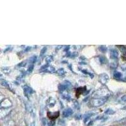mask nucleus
I'll use <instances>...</instances> for the list:
<instances>
[{
	"mask_svg": "<svg viewBox=\"0 0 126 126\" xmlns=\"http://www.w3.org/2000/svg\"><path fill=\"white\" fill-rule=\"evenodd\" d=\"M109 96H104V97L94 98L90 101L91 106L93 107H98L105 103L108 100Z\"/></svg>",
	"mask_w": 126,
	"mask_h": 126,
	"instance_id": "nucleus-1",
	"label": "nucleus"
},
{
	"mask_svg": "<svg viewBox=\"0 0 126 126\" xmlns=\"http://www.w3.org/2000/svg\"><path fill=\"white\" fill-rule=\"evenodd\" d=\"M110 94V93L108 89L100 88L93 94V96H96V98L104 97V96H109Z\"/></svg>",
	"mask_w": 126,
	"mask_h": 126,
	"instance_id": "nucleus-2",
	"label": "nucleus"
},
{
	"mask_svg": "<svg viewBox=\"0 0 126 126\" xmlns=\"http://www.w3.org/2000/svg\"><path fill=\"white\" fill-rule=\"evenodd\" d=\"M40 72H42V73H53L56 72V69L53 66H49L48 64H46L41 67L40 69L39 70Z\"/></svg>",
	"mask_w": 126,
	"mask_h": 126,
	"instance_id": "nucleus-3",
	"label": "nucleus"
},
{
	"mask_svg": "<svg viewBox=\"0 0 126 126\" xmlns=\"http://www.w3.org/2000/svg\"><path fill=\"white\" fill-rule=\"evenodd\" d=\"M12 106V102L8 98H5L1 102V109H7Z\"/></svg>",
	"mask_w": 126,
	"mask_h": 126,
	"instance_id": "nucleus-4",
	"label": "nucleus"
},
{
	"mask_svg": "<svg viewBox=\"0 0 126 126\" xmlns=\"http://www.w3.org/2000/svg\"><path fill=\"white\" fill-rule=\"evenodd\" d=\"M109 80V76L106 73H102L98 76V81L103 85H105Z\"/></svg>",
	"mask_w": 126,
	"mask_h": 126,
	"instance_id": "nucleus-5",
	"label": "nucleus"
},
{
	"mask_svg": "<svg viewBox=\"0 0 126 126\" xmlns=\"http://www.w3.org/2000/svg\"><path fill=\"white\" fill-rule=\"evenodd\" d=\"M23 92L25 96L29 98L30 95H31L32 93H33V89L29 86H25L23 88Z\"/></svg>",
	"mask_w": 126,
	"mask_h": 126,
	"instance_id": "nucleus-6",
	"label": "nucleus"
},
{
	"mask_svg": "<svg viewBox=\"0 0 126 126\" xmlns=\"http://www.w3.org/2000/svg\"><path fill=\"white\" fill-rule=\"evenodd\" d=\"M73 113V109H71V108H67V109H65V110L63 112V117L64 118L69 117L71 116Z\"/></svg>",
	"mask_w": 126,
	"mask_h": 126,
	"instance_id": "nucleus-7",
	"label": "nucleus"
},
{
	"mask_svg": "<svg viewBox=\"0 0 126 126\" xmlns=\"http://www.w3.org/2000/svg\"><path fill=\"white\" fill-rule=\"evenodd\" d=\"M110 56L112 60L113 59H117L118 60L119 57V52L116 49H112L110 50Z\"/></svg>",
	"mask_w": 126,
	"mask_h": 126,
	"instance_id": "nucleus-8",
	"label": "nucleus"
},
{
	"mask_svg": "<svg viewBox=\"0 0 126 126\" xmlns=\"http://www.w3.org/2000/svg\"><path fill=\"white\" fill-rule=\"evenodd\" d=\"M56 101L54 98L50 97L48 98V100L46 102V104H47V106H49V107H52L56 105Z\"/></svg>",
	"mask_w": 126,
	"mask_h": 126,
	"instance_id": "nucleus-9",
	"label": "nucleus"
},
{
	"mask_svg": "<svg viewBox=\"0 0 126 126\" xmlns=\"http://www.w3.org/2000/svg\"><path fill=\"white\" fill-rule=\"evenodd\" d=\"M47 116L49 117L51 119H55L59 116V112H54V113L48 112V113H47Z\"/></svg>",
	"mask_w": 126,
	"mask_h": 126,
	"instance_id": "nucleus-10",
	"label": "nucleus"
},
{
	"mask_svg": "<svg viewBox=\"0 0 126 126\" xmlns=\"http://www.w3.org/2000/svg\"><path fill=\"white\" fill-rule=\"evenodd\" d=\"M62 96H63V98L66 100L69 101L71 100V97L69 93H68V92H63V93H62Z\"/></svg>",
	"mask_w": 126,
	"mask_h": 126,
	"instance_id": "nucleus-11",
	"label": "nucleus"
},
{
	"mask_svg": "<svg viewBox=\"0 0 126 126\" xmlns=\"http://www.w3.org/2000/svg\"><path fill=\"white\" fill-rule=\"evenodd\" d=\"M56 73H57V75H59V76H64V75H66V71L64 70V68L61 67V68H59V69H57V71H56Z\"/></svg>",
	"mask_w": 126,
	"mask_h": 126,
	"instance_id": "nucleus-12",
	"label": "nucleus"
},
{
	"mask_svg": "<svg viewBox=\"0 0 126 126\" xmlns=\"http://www.w3.org/2000/svg\"><path fill=\"white\" fill-rule=\"evenodd\" d=\"M118 64H119L118 60H117V59H113L111 62L110 66H111V67H112V69H115V68H117L118 67Z\"/></svg>",
	"mask_w": 126,
	"mask_h": 126,
	"instance_id": "nucleus-13",
	"label": "nucleus"
},
{
	"mask_svg": "<svg viewBox=\"0 0 126 126\" xmlns=\"http://www.w3.org/2000/svg\"><path fill=\"white\" fill-rule=\"evenodd\" d=\"M94 113H86V114L84 115V122H86L88 121V120H89V119H90L91 117H92L93 115H94Z\"/></svg>",
	"mask_w": 126,
	"mask_h": 126,
	"instance_id": "nucleus-14",
	"label": "nucleus"
},
{
	"mask_svg": "<svg viewBox=\"0 0 126 126\" xmlns=\"http://www.w3.org/2000/svg\"><path fill=\"white\" fill-rule=\"evenodd\" d=\"M99 59H100V62L101 64H107L108 63L107 59L105 56H101L100 58H99Z\"/></svg>",
	"mask_w": 126,
	"mask_h": 126,
	"instance_id": "nucleus-15",
	"label": "nucleus"
},
{
	"mask_svg": "<svg viewBox=\"0 0 126 126\" xmlns=\"http://www.w3.org/2000/svg\"><path fill=\"white\" fill-rule=\"evenodd\" d=\"M122 77V74L119 71H115L113 73V78L115 79H121Z\"/></svg>",
	"mask_w": 126,
	"mask_h": 126,
	"instance_id": "nucleus-16",
	"label": "nucleus"
},
{
	"mask_svg": "<svg viewBox=\"0 0 126 126\" xmlns=\"http://www.w3.org/2000/svg\"><path fill=\"white\" fill-rule=\"evenodd\" d=\"M58 88H59V92H64L67 90V88H66V86H65V85H64L63 83V84H60V85H59V86H58Z\"/></svg>",
	"mask_w": 126,
	"mask_h": 126,
	"instance_id": "nucleus-17",
	"label": "nucleus"
},
{
	"mask_svg": "<svg viewBox=\"0 0 126 126\" xmlns=\"http://www.w3.org/2000/svg\"><path fill=\"white\" fill-rule=\"evenodd\" d=\"M37 61V56H32V57H30V59H29V62H30V64H33Z\"/></svg>",
	"mask_w": 126,
	"mask_h": 126,
	"instance_id": "nucleus-18",
	"label": "nucleus"
},
{
	"mask_svg": "<svg viewBox=\"0 0 126 126\" xmlns=\"http://www.w3.org/2000/svg\"><path fill=\"white\" fill-rule=\"evenodd\" d=\"M52 60H53V57L52 56H47L46 57V59H45V61H46V64H49V63H51L52 61Z\"/></svg>",
	"mask_w": 126,
	"mask_h": 126,
	"instance_id": "nucleus-19",
	"label": "nucleus"
},
{
	"mask_svg": "<svg viewBox=\"0 0 126 126\" xmlns=\"http://www.w3.org/2000/svg\"><path fill=\"white\" fill-rule=\"evenodd\" d=\"M115 113V111L111 108H109L105 111V115H113Z\"/></svg>",
	"mask_w": 126,
	"mask_h": 126,
	"instance_id": "nucleus-20",
	"label": "nucleus"
},
{
	"mask_svg": "<svg viewBox=\"0 0 126 126\" xmlns=\"http://www.w3.org/2000/svg\"><path fill=\"white\" fill-rule=\"evenodd\" d=\"M81 72L83 73V74H85V75H88L91 78H94V75H93V73H90V72L88 71L87 70H85V69H81Z\"/></svg>",
	"mask_w": 126,
	"mask_h": 126,
	"instance_id": "nucleus-21",
	"label": "nucleus"
},
{
	"mask_svg": "<svg viewBox=\"0 0 126 126\" xmlns=\"http://www.w3.org/2000/svg\"><path fill=\"white\" fill-rule=\"evenodd\" d=\"M2 72L4 74H6V75H9L10 73H11V69L8 67H2L1 69Z\"/></svg>",
	"mask_w": 126,
	"mask_h": 126,
	"instance_id": "nucleus-22",
	"label": "nucleus"
},
{
	"mask_svg": "<svg viewBox=\"0 0 126 126\" xmlns=\"http://www.w3.org/2000/svg\"><path fill=\"white\" fill-rule=\"evenodd\" d=\"M117 47H119V49H120V50L123 54L126 56V47L124 46H117Z\"/></svg>",
	"mask_w": 126,
	"mask_h": 126,
	"instance_id": "nucleus-23",
	"label": "nucleus"
},
{
	"mask_svg": "<svg viewBox=\"0 0 126 126\" xmlns=\"http://www.w3.org/2000/svg\"><path fill=\"white\" fill-rule=\"evenodd\" d=\"M1 85L3 86H4V87L10 88V85H9V83H8L6 80L3 79H1Z\"/></svg>",
	"mask_w": 126,
	"mask_h": 126,
	"instance_id": "nucleus-24",
	"label": "nucleus"
},
{
	"mask_svg": "<svg viewBox=\"0 0 126 126\" xmlns=\"http://www.w3.org/2000/svg\"><path fill=\"white\" fill-rule=\"evenodd\" d=\"M3 126H14V122L12 120H8L3 124Z\"/></svg>",
	"mask_w": 126,
	"mask_h": 126,
	"instance_id": "nucleus-25",
	"label": "nucleus"
},
{
	"mask_svg": "<svg viewBox=\"0 0 126 126\" xmlns=\"http://www.w3.org/2000/svg\"><path fill=\"white\" fill-rule=\"evenodd\" d=\"M73 107H74V108H75V109L79 110V108H80V107H79V103L77 102V101L75 100H73Z\"/></svg>",
	"mask_w": 126,
	"mask_h": 126,
	"instance_id": "nucleus-26",
	"label": "nucleus"
},
{
	"mask_svg": "<svg viewBox=\"0 0 126 126\" xmlns=\"http://www.w3.org/2000/svg\"><path fill=\"white\" fill-rule=\"evenodd\" d=\"M85 90H86V88H78L76 90V92L79 94H81L83 93H85Z\"/></svg>",
	"mask_w": 126,
	"mask_h": 126,
	"instance_id": "nucleus-27",
	"label": "nucleus"
},
{
	"mask_svg": "<svg viewBox=\"0 0 126 126\" xmlns=\"http://www.w3.org/2000/svg\"><path fill=\"white\" fill-rule=\"evenodd\" d=\"M63 84H64V85L66 86V88H67V90H68L69 88H70L72 86L71 82H69V81H67V80L64 81V83H63Z\"/></svg>",
	"mask_w": 126,
	"mask_h": 126,
	"instance_id": "nucleus-28",
	"label": "nucleus"
},
{
	"mask_svg": "<svg viewBox=\"0 0 126 126\" xmlns=\"http://www.w3.org/2000/svg\"><path fill=\"white\" fill-rule=\"evenodd\" d=\"M99 50H100L102 52H103V53H105V52H106L107 50V47L105 46H101L99 47Z\"/></svg>",
	"mask_w": 126,
	"mask_h": 126,
	"instance_id": "nucleus-29",
	"label": "nucleus"
},
{
	"mask_svg": "<svg viewBox=\"0 0 126 126\" xmlns=\"http://www.w3.org/2000/svg\"><path fill=\"white\" fill-rule=\"evenodd\" d=\"M33 67H34V65L30 64V66H29V67H28V69H27V73H29V74H30V73H32V72L33 71Z\"/></svg>",
	"mask_w": 126,
	"mask_h": 126,
	"instance_id": "nucleus-30",
	"label": "nucleus"
},
{
	"mask_svg": "<svg viewBox=\"0 0 126 126\" xmlns=\"http://www.w3.org/2000/svg\"><path fill=\"white\" fill-rule=\"evenodd\" d=\"M47 47H44L42 49L41 51H40V56H42L45 54V53H46V51H47Z\"/></svg>",
	"mask_w": 126,
	"mask_h": 126,
	"instance_id": "nucleus-31",
	"label": "nucleus"
},
{
	"mask_svg": "<svg viewBox=\"0 0 126 126\" xmlns=\"http://www.w3.org/2000/svg\"><path fill=\"white\" fill-rule=\"evenodd\" d=\"M27 61H23V62H22V63H20V64L18 65V66L19 67H25L26 66H27Z\"/></svg>",
	"mask_w": 126,
	"mask_h": 126,
	"instance_id": "nucleus-32",
	"label": "nucleus"
},
{
	"mask_svg": "<svg viewBox=\"0 0 126 126\" xmlns=\"http://www.w3.org/2000/svg\"><path fill=\"white\" fill-rule=\"evenodd\" d=\"M78 55V52H72L70 57H72V58H74V57H77Z\"/></svg>",
	"mask_w": 126,
	"mask_h": 126,
	"instance_id": "nucleus-33",
	"label": "nucleus"
},
{
	"mask_svg": "<svg viewBox=\"0 0 126 126\" xmlns=\"http://www.w3.org/2000/svg\"><path fill=\"white\" fill-rule=\"evenodd\" d=\"M120 99H121V100H122V102H124V103H126V94L123 95Z\"/></svg>",
	"mask_w": 126,
	"mask_h": 126,
	"instance_id": "nucleus-34",
	"label": "nucleus"
},
{
	"mask_svg": "<svg viewBox=\"0 0 126 126\" xmlns=\"http://www.w3.org/2000/svg\"><path fill=\"white\" fill-rule=\"evenodd\" d=\"M42 122L43 124V126H46L47 124V120H46V119L43 118V119H42Z\"/></svg>",
	"mask_w": 126,
	"mask_h": 126,
	"instance_id": "nucleus-35",
	"label": "nucleus"
},
{
	"mask_svg": "<svg viewBox=\"0 0 126 126\" xmlns=\"http://www.w3.org/2000/svg\"><path fill=\"white\" fill-rule=\"evenodd\" d=\"M54 124H55L54 121H50L48 125H49V126H54Z\"/></svg>",
	"mask_w": 126,
	"mask_h": 126,
	"instance_id": "nucleus-36",
	"label": "nucleus"
},
{
	"mask_svg": "<svg viewBox=\"0 0 126 126\" xmlns=\"http://www.w3.org/2000/svg\"><path fill=\"white\" fill-rule=\"evenodd\" d=\"M69 47H70V46H66V49H64V51L67 52V50H69Z\"/></svg>",
	"mask_w": 126,
	"mask_h": 126,
	"instance_id": "nucleus-37",
	"label": "nucleus"
},
{
	"mask_svg": "<svg viewBox=\"0 0 126 126\" xmlns=\"http://www.w3.org/2000/svg\"><path fill=\"white\" fill-rule=\"evenodd\" d=\"M75 118H76V119H80L81 118V115H76V116H75Z\"/></svg>",
	"mask_w": 126,
	"mask_h": 126,
	"instance_id": "nucleus-38",
	"label": "nucleus"
},
{
	"mask_svg": "<svg viewBox=\"0 0 126 126\" xmlns=\"http://www.w3.org/2000/svg\"><path fill=\"white\" fill-rule=\"evenodd\" d=\"M31 49V47H27V48H25V51L27 52V51H29V50H30Z\"/></svg>",
	"mask_w": 126,
	"mask_h": 126,
	"instance_id": "nucleus-39",
	"label": "nucleus"
},
{
	"mask_svg": "<svg viewBox=\"0 0 126 126\" xmlns=\"http://www.w3.org/2000/svg\"><path fill=\"white\" fill-rule=\"evenodd\" d=\"M79 64L80 65H86L87 64V63H84V62H80V63H79Z\"/></svg>",
	"mask_w": 126,
	"mask_h": 126,
	"instance_id": "nucleus-40",
	"label": "nucleus"
},
{
	"mask_svg": "<svg viewBox=\"0 0 126 126\" xmlns=\"http://www.w3.org/2000/svg\"><path fill=\"white\" fill-rule=\"evenodd\" d=\"M121 79H122V81H126V77L122 78H121Z\"/></svg>",
	"mask_w": 126,
	"mask_h": 126,
	"instance_id": "nucleus-41",
	"label": "nucleus"
},
{
	"mask_svg": "<svg viewBox=\"0 0 126 126\" xmlns=\"http://www.w3.org/2000/svg\"><path fill=\"white\" fill-rule=\"evenodd\" d=\"M63 47L62 46H57V50H59V49H60V47L61 48V47Z\"/></svg>",
	"mask_w": 126,
	"mask_h": 126,
	"instance_id": "nucleus-42",
	"label": "nucleus"
},
{
	"mask_svg": "<svg viewBox=\"0 0 126 126\" xmlns=\"http://www.w3.org/2000/svg\"><path fill=\"white\" fill-rule=\"evenodd\" d=\"M93 121H91V122H89V124L88 125V126H90V125H92V124H93Z\"/></svg>",
	"mask_w": 126,
	"mask_h": 126,
	"instance_id": "nucleus-43",
	"label": "nucleus"
},
{
	"mask_svg": "<svg viewBox=\"0 0 126 126\" xmlns=\"http://www.w3.org/2000/svg\"><path fill=\"white\" fill-rule=\"evenodd\" d=\"M121 109H122V110H126V106L123 107H122Z\"/></svg>",
	"mask_w": 126,
	"mask_h": 126,
	"instance_id": "nucleus-44",
	"label": "nucleus"
},
{
	"mask_svg": "<svg viewBox=\"0 0 126 126\" xmlns=\"http://www.w3.org/2000/svg\"><path fill=\"white\" fill-rule=\"evenodd\" d=\"M32 126H35V124H34V122H33V123L32 124Z\"/></svg>",
	"mask_w": 126,
	"mask_h": 126,
	"instance_id": "nucleus-45",
	"label": "nucleus"
},
{
	"mask_svg": "<svg viewBox=\"0 0 126 126\" xmlns=\"http://www.w3.org/2000/svg\"><path fill=\"white\" fill-rule=\"evenodd\" d=\"M126 126V124H123V125H122V126Z\"/></svg>",
	"mask_w": 126,
	"mask_h": 126,
	"instance_id": "nucleus-46",
	"label": "nucleus"
},
{
	"mask_svg": "<svg viewBox=\"0 0 126 126\" xmlns=\"http://www.w3.org/2000/svg\"><path fill=\"white\" fill-rule=\"evenodd\" d=\"M124 71H126V67L125 68V69H124Z\"/></svg>",
	"mask_w": 126,
	"mask_h": 126,
	"instance_id": "nucleus-47",
	"label": "nucleus"
}]
</instances>
